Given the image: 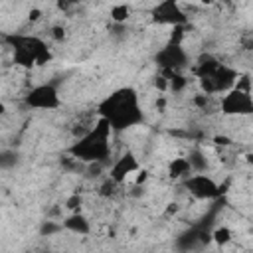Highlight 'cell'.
<instances>
[{
    "label": "cell",
    "mask_w": 253,
    "mask_h": 253,
    "mask_svg": "<svg viewBox=\"0 0 253 253\" xmlns=\"http://www.w3.org/2000/svg\"><path fill=\"white\" fill-rule=\"evenodd\" d=\"M213 144H215V146H221V148H225V146H231V138L217 134V136H213Z\"/></svg>",
    "instance_id": "cell-19"
},
{
    "label": "cell",
    "mask_w": 253,
    "mask_h": 253,
    "mask_svg": "<svg viewBox=\"0 0 253 253\" xmlns=\"http://www.w3.org/2000/svg\"><path fill=\"white\" fill-rule=\"evenodd\" d=\"M113 134L111 126L103 119H97L93 128L75 138L67 152L81 164H107L113 154Z\"/></svg>",
    "instance_id": "cell-2"
},
{
    "label": "cell",
    "mask_w": 253,
    "mask_h": 253,
    "mask_svg": "<svg viewBox=\"0 0 253 253\" xmlns=\"http://www.w3.org/2000/svg\"><path fill=\"white\" fill-rule=\"evenodd\" d=\"M28 20H30V22H40V20H42V10H40V8H32V10L28 12Z\"/></svg>",
    "instance_id": "cell-20"
},
{
    "label": "cell",
    "mask_w": 253,
    "mask_h": 253,
    "mask_svg": "<svg viewBox=\"0 0 253 253\" xmlns=\"http://www.w3.org/2000/svg\"><path fill=\"white\" fill-rule=\"evenodd\" d=\"M51 38H53L55 42H61V40L65 38V30H63L61 26H53V28H51Z\"/></svg>",
    "instance_id": "cell-18"
},
{
    "label": "cell",
    "mask_w": 253,
    "mask_h": 253,
    "mask_svg": "<svg viewBox=\"0 0 253 253\" xmlns=\"http://www.w3.org/2000/svg\"><path fill=\"white\" fill-rule=\"evenodd\" d=\"M24 105L36 111H57L63 101L53 83H38L24 95Z\"/></svg>",
    "instance_id": "cell-5"
},
{
    "label": "cell",
    "mask_w": 253,
    "mask_h": 253,
    "mask_svg": "<svg viewBox=\"0 0 253 253\" xmlns=\"http://www.w3.org/2000/svg\"><path fill=\"white\" fill-rule=\"evenodd\" d=\"M182 186L186 188V192L194 198V200H215L217 196H221V186L206 172H192L190 176H186L182 180Z\"/></svg>",
    "instance_id": "cell-7"
},
{
    "label": "cell",
    "mask_w": 253,
    "mask_h": 253,
    "mask_svg": "<svg viewBox=\"0 0 253 253\" xmlns=\"http://www.w3.org/2000/svg\"><path fill=\"white\" fill-rule=\"evenodd\" d=\"M140 170V162L132 152H125L113 160L109 166V178L117 180L119 184H126L128 178H132Z\"/></svg>",
    "instance_id": "cell-10"
},
{
    "label": "cell",
    "mask_w": 253,
    "mask_h": 253,
    "mask_svg": "<svg viewBox=\"0 0 253 253\" xmlns=\"http://www.w3.org/2000/svg\"><path fill=\"white\" fill-rule=\"evenodd\" d=\"M192 71L198 77V83H200L202 91L208 93V95H219V93L231 89L237 75H239L237 69L219 61L211 53H202L196 59Z\"/></svg>",
    "instance_id": "cell-3"
},
{
    "label": "cell",
    "mask_w": 253,
    "mask_h": 253,
    "mask_svg": "<svg viewBox=\"0 0 253 253\" xmlns=\"http://www.w3.org/2000/svg\"><path fill=\"white\" fill-rule=\"evenodd\" d=\"M81 206H83V198H81L79 194L69 196L67 202H65V208L69 210V213H71V211H81Z\"/></svg>",
    "instance_id": "cell-17"
},
{
    "label": "cell",
    "mask_w": 253,
    "mask_h": 253,
    "mask_svg": "<svg viewBox=\"0 0 253 253\" xmlns=\"http://www.w3.org/2000/svg\"><path fill=\"white\" fill-rule=\"evenodd\" d=\"M6 115V103L4 101H0V119Z\"/></svg>",
    "instance_id": "cell-21"
},
{
    "label": "cell",
    "mask_w": 253,
    "mask_h": 253,
    "mask_svg": "<svg viewBox=\"0 0 253 253\" xmlns=\"http://www.w3.org/2000/svg\"><path fill=\"white\" fill-rule=\"evenodd\" d=\"M202 4H206V6H211V4H215V0H202Z\"/></svg>",
    "instance_id": "cell-22"
},
{
    "label": "cell",
    "mask_w": 253,
    "mask_h": 253,
    "mask_svg": "<svg viewBox=\"0 0 253 253\" xmlns=\"http://www.w3.org/2000/svg\"><path fill=\"white\" fill-rule=\"evenodd\" d=\"M123 186L125 184H119L117 180H113V178H109L107 176V180L99 186V196H103V198H117L121 192H123Z\"/></svg>",
    "instance_id": "cell-14"
},
{
    "label": "cell",
    "mask_w": 253,
    "mask_h": 253,
    "mask_svg": "<svg viewBox=\"0 0 253 253\" xmlns=\"http://www.w3.org/2000/svg\"><path fill=\"white\" fill-rule=\"evenodd\" d=\"M166 172H168V176H170L172 180L182 182V180H184L186 176H190L194 170H192V166H190V162H188L186 156H176V158H172V160L168 162Z\"/></svg>",
    "instance_id": "cell-12"
},
{
    "label": "cell",
    "mask_w": 253,
    "mask_h": 253,
    "mask_svg": "<svg viewBox=\"0 0 253 253\" xmlns=\"http://www.w3.org/2000/svg\"><path fill=\"white\" fill-rule=\"evenodd\" d=\"M61 229H67V231H71L75 235H89L91 233V221L83 211H71L63 219Z\"/></svg>",
    "instance_id": "cell-11"
},
{
    "label": "cell",
    "mask_w": 253,
    "mask_h": 253,
    "mask_svg": "<svg viewBox=\"0 0 253 253\" xmlns=\"http://www.w3.org/2000/svg\"><path fill=\"white\" fill-rule=\"evenodd\" d=\"M210 239H211L215 245L223 247V245H227V243L233 239V233H231V229H229L227 225H217V227L210 233Z\"/></svg>",
    "instance_id": "cell-15"
},
{
    "label": "cell",
    "mask_w": 253,
    "mask_h": 253,
    "mask_svg": "<svg viewBox=\"0 0 253 253\" xmlns=\"http://www.w3.org/2000/svg\"><path fill=\"white\" fill-rule=\"evenodd\" d=\"M150 20L158 26H184L188 16L178 0H158L150 10Z\"/></svg>",
    "instance_id": "cell-9"
},
{
    "label": "cell",
    "mask_w": 253,
    "mask_h": 253,
    "mask_svg": "<svg viewBox=\"0 0 253 253\" xmlns=\"http://www.w3.org/2000/svg\"><path fill=\"white\" fill-rule=\"evenodd\" d=\"M97 117L103 119L113 132H125L144 123V109L140 95L134 87L125 85L105 95L95 109Z\"/></svg>",
    "instance_id": "cell-1"
},
{
    "label": "cell",
    "mask_w": 253,
    "mask_h": 253,
    "mask_svg": "<svg viewBox=\"0 0 253 253\" xmlns=\"http://www.w3.org/2000/svg\"><path fill=\"white\" fill-rule=\"evenodd\" d=\"M4 42L12 47L14 63L24 69L42 67L51 61V49L47 43L34 34H8L4 36Z\"/></svg>",
    "instance_id": "cell-4"
},
{
    "label": "cell",
    "mask_w": 253,
    "mask_h": 253,
    "mask_svg": "<svg viewBox=\"0 0 253 253\" xmlns=\"http://www.w3.org/2000/svg\"><path fill=\"white\" fill-rule=\"evenodd\" d=\"M156 65L160 71H184L190 65V55L182 43L168 42L156 51Z\"/></svg>",
    "instance_id": "cell-8"
},
{
    "label": "cell",
    "mask_w": 253,
    "mask_h": 253,
    "mask_svg": "<svg viewBox=\"0 0 253 253\" xmlns=\"http://www.w3.org/2000/svg\"><path fill=\"white\" fill-rule=\"evenodd\" d=\"M18 162V154L14 150H0V168H12Z\"/></svg>",
    "instance_id": "cell-16"
},
{
    "label": "cell",
    "mask_w": 253,
    "mask_h": 253,
    "mask_svg": "<svg viewBox=\"0 0 253 253\" xmlns=\"http://www.w3.org/2000/svg\"><path fill=\"white\" fill-rule=\"evenodd\" d=\"M111 20L117 24V26H123V24H126V20L130 18V6L128 4H125V2H121V4H115V6H111Z\"/></svg>",
    "instance_id": "cell-13"
},
{
    "label": "cell",
    "mask_w": 253,
    "mask_h": 253,
    "mask_svg": "<svg viewBox=\"0 0 253 253\" xmlns=\"http://www.w3.org/2000/svg\"><path fill=\"white\" fill-rule=\"evenodd\" d=\"M217 111L223 117H249L253 113V97L251 91H243L237 87H231L221 93Z\"/></svg>",
    "instance_id": "cell-6"
}]
</instances>
